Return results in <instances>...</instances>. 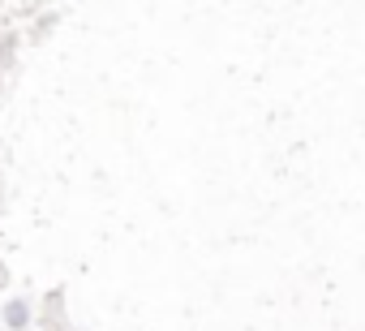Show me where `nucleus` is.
<instances>
[{
  "instance_id": "f257e3e1",
  "label": "nucleus",
  "mask_w": 365,
  "mask_h": 331,
  "mask_svg": "<svg viewBox=\"0 0 365 331\" xmlns=\"http://www.w3.org/2000/svg\"><path fill=\"white\" fill-rule=\"evenodd\" d=\"M9 322H14V327H22V322H26V305H22V301H14V305H9Z\"/></svg>"
}]
</instances>
